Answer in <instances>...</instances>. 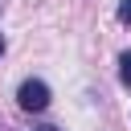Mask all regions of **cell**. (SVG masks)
Segmentation results:
<instances>
[{"label": "cell", "instance_id": "obj_3", "mask_svg": "<svg viewBox=\"0 0 131 131\" xmlns=\"http://www.w3.org/2000/svg\"><path fill=\"white\" fill-rule=\"evenodd\" d=\"M119 20H123V25H131V0H123V4H119Z\"/></svg>", "mask_w": 131, "mask_h": 131}, {"label": "cell", "instance_id": "obj_1", "mask_svg": "<svg viewBox=\"0 0 131 131\" xmlns=\"http://www.w3.org/2000/svg\"><path fill=\"white\" fill-rule=\"evenodd\" d=\"M16 102H20V111H45L49 106V86L41 82V78H25L20 82V90H16Z\"/></svg>", "mask_w": 131, "mask_h": 131}, {"label": "cell", "instance_id": "obj_5", "mask_svg": "<svg viewBox=\"0 0 131 131\" xmlns=\"http://www.w3.org/2000/svg\"><path fill=\"white\" fill-rule=\"evenodd\" d=\"M0 53H4V37H0Z\"/></svg>", "mask_w": 131, "mask_h": 131}, {"label": "cell", "instance_id": "obj_2", "mask_svg": "<svg viewBox=\"0 0 131 131\" xmlns=\"http://www.w3.org/2000/svg\"><path fill=\"white\" fill-rule=\"evenodd\" d=\"M119 82H123V86H131V49L119 57Z\"/></svg>", "mask_w": 131, "mask_h": 131}, {"label": "cell", "instance_id": "obj_4", "mask_svg": "<svg viewBox=\"0 0 131 131\" xmlns=\"http://www.w3.org/2000/svg\"><path fill=\"white\" fill-rule=\"evenodd\" d=\"M33 131H57V127H53V123H41V127H33Z\"/></svg>", "mask_w": 131, "mask_h": 131}]
</instances>
